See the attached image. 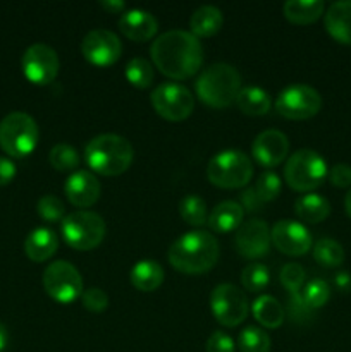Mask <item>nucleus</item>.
Listing matches in <instances>:
<instances>
[{
	"mask_svg": "<svg viewBox=\"0 0 351 352\" xmlns=\"http://www.w3.org/2000/svg\"><path fill=\"white\" fill-rule=\"evenodd\" d=\"M151 62L167 78L184 81L202 69L203 47L189 31L171 30L151 43Z\"/></svg>",
	"mask_w": 351,
	"mask_h": 352,
	"instance_id": "obj_1",
	"label": "nucleus"
},
{
	"mask_svg": "<svg viewBox=\"0 0 351 352\" xmlns=\"http://www.w3.org/2000/svg\"><path fill=\"white\" fill-rule=\"evenodd\" d=\"M219 243L206 230L182 234L169 248V263L184 275L206 274L219 260Z\"/></svg>",
	"mask_w": 351,
	"mask_h": 352,
	"instance_id": "obj_2",
	"label": "nucleus"
},
{
	"mask_svg": "<svg viewBox=\"0 0 351 352\" xmlns=\"http://www.w3.org/2000/svg\"><path fill=\"white\" fill-rule=\"evenodd\" d=\"M133 144L119 134H98L85 148V160L88 167L107 177L124 174L133 164Z\"/></svg>",
	"mask_w": 351,
	"mask_h": 352,
	"instance_id": "obj_3",
	"label": "nucleus"
},
{
	"mask_svg": "<svg viewBox=\"0 0 351 352\" xmlns=\"http://www.w3.org/2000/svg\"><path fill=\"white\" fill-rule=\"evenodd\" d=\"M195 91L206 107L224 110L236 103L241 91V76L233 65L212 64L196 79Z\"/></svg>",
	"mask_w": 351,
	"mask_h": 352,
	"instance_id": "obj_4",
	"label": "nucleus"
},
{
	"mask_svg": "<svg viewBox=\"0 0 351 352\" xmlns=\"http://www.w3.org/2000/svg\"><path fill=\"white\" fill-rule=\"evenodd\" d=\"M62 239L76 251H92L105 239V220L89 210L67 213L61 223Z\"/></svg>",
	"mask_w": 351,
	"mask_h": 352,
	"instance_id": "obj_5",
	"label": "nucleus"
},
{
	"mask_svg": "<svg viewBox=\"0 0 351 352\" xmlns=\"http://www.w3.org/2000/svg\"><path fill=\"white\" fill-rule=\"evenodd\" d=\"M327 164L320 153L315 150L295 151L286 160L284 179L286 184L298 192H312L323 184L327 179Z\"/></svg>",
	"mask_w": 351,
	"mask_h": 352,
	"instance_id": "obj_6",
	"label": "nucleus"
},
{
	"mask_svg": "<svg viewBox=\"0 0 351 352\" xmlns=\"http://www.w3.org/2000/svg\"><path fill=\"white\" fill-rule=\"evenodd\" d=\"M206 177L220 189L244 188L253 177V164L241 150H222L206 165Z\"/></svg>",
	"mask_w": 351,
	"mask_h": 352,
	"instance_id": "obj_7",
	"label": "nucleus"
},
{
	"mask_svg": "<svg viewBox=\"0 0 351 352\" xmlns=\"http://www.w3.org/2000/svg\"><path fill=\"white\" fill-rule=\"evenodd\" d=\"M40 140L38 124L24 112H10L0 120V148L12 158H24L34 151Z\"/></svg>",
	"mask_w": 351,
	"mask_h": 352,
	"instance_id": "obj_8",
	"label": "nucleus"
},
{
	"mask_svg": "<svg viewBox=\"0 0 351 352\" xmlns=\"http://www.w3.org/2000/svg\"><path fill=\"white\" fill-rule=\"evenodd\" d=\"M45 292L58 305H71L83 294V278L69 261H52L43 272Z\"/></svg>",
	"mask_w": 351,
	"mask_h": 352,
	"instance_id": "obj_9",
	"label": "nucleus"
},
{
	"mask_svg": "<svg viewBox=\"0 0 351 352\" xmlns=\"http://www.w3.org/2000/svg\"><path fill=\"white\" fill-rule=\"evenodd\" d=\"M151 107L165 120L181 122L191 116L195 109V98L186 86L176 81L158 85L150 95Z\"/></svg>",
	"mask_w": 351,
	"mask_h": 352,
	"instance_id": "obj_10",
	"label": "nucleus"
},
{
	"mask_svg": "<svg viewBox=\"0 0 351 352\" xmlns=\"http://www.w3.org/2000/svg\"><path fill=\"white\" fill-rule=\"evenodd\" d=\"M322 109V96L308 85H291L279 93L275 110L279 116L291 120H306L315 117Z\"/></svg>",
	"mask_w": 351,
	"mask_h": 352,
	"instance_id": "obj_11",
	"label": "nucleus"
},
{
	"mask_svg": "<svg viewBox=\"0 0 351 352\" xmlns=\"http://www.w3.org/2000/svg\"><path fill=\"white\" fill-rule=\"evenodd\" d=\"M210 309L222 327H237L248 315L246 294L233 284H219L210 294Z\"/></svg>",
	"mask_w": 351,
	"mask_h": 352,
	"instance_id": "obj_12",
	"label": "nucleus"
},
{
	"mask_svg": "<svg viewBox=\"0 0 351 352\" xmlns=\"http://www.w3.org/2000/svg\"><path fill=\"white\" fill-rule=\"evenodd\" d=\"M23 74L36 86H47L55 81L61 69L57 52L45 43H34L23 54Z\"/></svg>",
	"mask_w": 351,
	"mask_h": 352,
	"instance_id": "obj_13",
	"label": "nucleus"
},
{
	"mask_svg": "<svg viewBox=\"0 0 351 352\" xmlns=\"http://www.w3.org/2000/svg\"><path fill=\"white\" fill-rule=\"evenodd\" d=\"M81 54L89 64L107 67L119 60L123 43L119 36L109 30H92L81 41Z\"/></svg>",
	"mask_w": 351,
	"mask_h": 352,
	"instance_id": "obj_14",
	"label": "nucleus"
},
{
	"mask_svg": "<svg viewBox=\"0 0 351 352\" xmlns=\"http://www.w3.org/2000/svg\"><path fill=\"white\" fill-rule=\"evenodd\" d=\"M275 250L288 256H303L312 250V236L303 223L296 220H277L270 229Z\"/></svg>",
	"mask_w": 351,
	"mask_h": 352,
	"instance_id": "obj_15",
	"label": "nucleus"
},
{
	"mask_svg": "<svg viewBox=\"0 0 351 352\" xmlns=\"http://www.w3.org/2000/svg\"><path fill=\"white\" fill-rule=\"evenodd\" d=\"M270 227L264 220H248L236 230L234 244L241 256L248 260H257V258L265 256L270 250Z\"/></svg>",
	"mask_w": 351,
	"mask_h": 352,
	"instance_id": "obj_16",
	"label": "nucleus"
},
{
	"mask_svg": "<svg viewBox=\"0 0 351 352\" xmlns=\"http://www.w3.org/2000/svg\"><path fill=\"white\" fill-rule=\"evenodd\" d=\"M251 153L262 167H277L286 160L289 153L288 136L277 129L264 131L255 138L253 144H251Z\"/></svg>",
	"mask_w": 351,
	"mask_h": 352,
	"instance_id": "obj_17",
	"label": "nucleus"
},
{
	"mask_svg": "<svg viewBox=\"0 0 351 352\" xmlns=\"http://www.w3.org/2000/svg\"><path fill=\"white\" fill-rule=\"evenodd\" d=\"M64 192L67 201L79 210L95 205L102 192L98 179L88 170H76L65 179Z\"/></svg>",
	"mask_w": 351,
	"mask_h": 352,
	"instance_id": "obj_18",
	"label": "nucleus"
},
{
	"mask_svg": "<svg viewBox=\"0 0 351 352\" xmlns=\"http://www.w3.org/2000/svg\"><path fill=\"white\" fill-rule=\"evenodd\" d=\"M119 30L127 40L138 41H150L157 34L158 23L153 14L143 9H131L124 10L119 17Z\"/></svg>",
	"mask_w": 351,
	"mask_h": 352,
	"instance_id": "obj_19",
	"label": "nucleus"
},
{
	"mask_svg": "<svg viewBox=\"0 0 351 352\" xmlns=\"http://www.w3.org/2000/svg\"><path fill=\"white\" fill-rule=\"evenodd\" d=\"M326 31L343 45H351V0H339L323 14Z\"/></svg>",
	"mask_w": 351,
	"mask_h": 352,
	"instance_id": "obj_20",
	"label": "nucleus"
},
{
	"mask_svg": "<svg viewBox=\"0 0 351 352\" xmlns=\"http://www.w3.org/2000/svg\"><path fill=\"white\" fill-rule=\"evenodd\" d=\"M57 234L54 230L47 229V227L33 229L28 234L26 241H24V253L34 263H43V261L50 260L57 253Z\"/></svg>",
	"mask_w": 351,
	"mask_h": 352,
	"instance_id": "obj_21",
	"label": "nucleus"
},
{
	"mask_svg": "<svg viewBox=\"0 0 351 352\" xmlns=\"http://www.w3.org/2000/svg\"><path fill=\"white\" fill-rule=\"evenodd\" d=\"M243 217H244V208L237 201H227L219 203L215 208L210 212L209 220L206 223L210 226V229L217 234H229L234 230L240 229L243 226Z\"/></svg>",
	"mask_w": 351,
	"mask_h": 352,
	"instance_id": "obj_22",
	"label": "nucleus"
},
{
	"mask_svg": "<svg viewBox=\"0 0 351 352\" xmlns=\"http://www.w3.org/2000/svg\"><path fill=\"white\" fill-rule=\"evenodd\" d=\"M164 268L155 260H141L131 268V284L141 292H153L164 282Z\"/></svg>",
	"mask_w": 351,
	"mask_h": 352,
	"instance_id": "obj_23",
	"label": "nucleus"
},
{
	"mask_svg": "<svg viewBox=\"0 0 351 352\" xmlns=\"http://www.w3.org/2000/svg\"><path fill=\"white\" fill-rule=\"evenodd\" d=\"M224 17L220 9L213 6H202L189 17V33L196 38L213 36L220 31Z\"/></svg>",
	"mask_w": 351,
	"mask_h": 352,
	"instance_id": "obj_24",
	"label": "nucleus"
},
{
	"mask_svg": "<svg viewBox=\"0 0 351 352\" xmlns=\"http://www.w3.org/2000/svg\"><path fill=\"white\" fill-rule=\"evenodd\" d=\"M251 313H253L255 320L264 329L268 330L279 329L286 318L284 308H282L281 302L268 294H262L255 299L253 305H251Z\"/></svg>",
	"mask_w": 351,
	"mask_h": 352,
	"instance_id": "obj_25",
	"label": "nucleus"
},
{
	"mask_svg": "<svg viewBox=\"0 0 351 352\" xmlns=\"http://www.w3.org/2000/svg\"><path fill=\"white\" fill-rule=\"evenodd\" d=\"M326 10L322 0H289L282 6V14L292 24L306 26L319 19Z\"/></svg>",
	"mask_w": 351,
	"mask_h": 352,
	"instance_id": "obj_26",
	"label": "nucleus"
},
{
	"mask_svg": "<svg viewBox=\"0 0 351 352\" xmlns=\"http://www.w3.org/2000/svg\"><path fill=\"white\" fill-rule=\"evenodd\" d=\"M295 213L299 220L308 223H320L330 215V203L323 196L306 192L295 203Z\"/></svg>",
	"mask_w": 351,
	"mask_h": 352,
	"instance_id": "obj_27",
	"label": "nucleus"
},
{
	"mask_svg": "<svg viewBox=\"0 0 351 352\" xmlns=\"http://www.w3.org/2000/svg\"><path fill=\"white\" fill-rule=\"evenodd\" d=\"M236 105L244 116L262 117L268 113L272 102L265 89L258 88V86H244L237 95Z\"/></svg>",
	"mask_w": 351,
	"mask_h": 352,
	"instance_id": "obj_28",
	"label": "nucleus"
},
{
	"mask_svg": "<svg viewBox=\"0 0 351 352\" xmlns=\"http://www.w3.org/2000/svg\"><path fill=\"white\" fill-rule=\"evenodd\" d=\"M313 258H315L317 263L323 265V267L336 268L343 265L344 250L337 241L323 237L313 244Z\"/></svg>",
	"mask_w": 351,
	"mask_h": 352,
	"instance_id": "obj_29",
	"label": "nucleus"
},
{
	"mask_svg": "<svg viewBox=\"0 0 351 352\" xmlns=\"http://www.w3.org/2000/svg\"><path fill=\"white\" fill-rule=\"evenodd\" d=\"M127 82L138 89H147L153 82V67L143 57L131 58L124 69Z\"/></svg>",
	"mask_w": 351,
	"mask_h": 352,
	"instance_id": "obj_30",
	"label": "nucleus"
},
{
	"mask_svg": "<svg viewBox=\"0 0 351 352\" xmlns=\"http://www.w3.org/2000/svg\"><path fill=\"white\" fill-rule=\"evenodd\" d=\"M48 162H50L52 167L58 172H76V168L79 167V158L78 150L71 144L65 143H58L55 144L54 148L48 153Z\"/></svg>",
	"mask_w": 351,
	"mask_h": 352,
	"instance_id": "obj_31",
	"label": "nucleus"
},
{
	"mask_svg": "<svg viewBox=\"0 0 351 352\" xmlns=\"http://www.w3.org/2000/svg\"><path fill=\"white\" fill-rule=\"evenodd\" d=\"M179 213H181L182 220L193 227L205 226L209 215H206V205L203 198L196 195H188L181 199L179 203Z\"/></svg>",
	"mask_w": 351,
	"mask_h": 352,
	"instance_id": "obj_32",
	"label": "nucleus"
},
{
	"mask_svg": "<svg viewBox=\"0 0 351 352\" xmlns=\"http://www.w3.org/2000/svg\"><path fill=\"white\" fill-rule=\"evenodd\" d=\"M241 284L248 292H262L268 287L270 284V272L264 263H253L246 265L241 272Z\"/></svg>",
	"mask_w": 351,
	"mask_h": 352,
	"instance_id": "obj_33",
	"label": "nucleus"
},
{
	"mask_svg": "<svg viewBox=\"0 0 351 352\" xmlns=\"http://www.w3.org/2000/svg\"><path fill=\"white\" fill-rule=\"evenodd\" d=\"M299 298L305 302L306 308L312 311V309H319L327 305V301L330 298V289L326 280H322V278H313V280L306 282L303 285L301 292H299Z\"/></svg>",
	"mask_w": 351,
	"mask_h": 352,
	"instance_id": "obj_34",
	"label": "nucleus"
},
{
	"mask_svg": "<svg viewBox=\"0 0 351 352\" xmlns=\"http://www.w3.org/2000/svg\"><path fill=\"white\" fill-rule=\"evenodd\" d=\"M270 337L258 327H246L241 330L237 347L241 352H270Z\"/></svg>",
	"mask_w": 351,
	"mask_h": 352,
	"instance_id": "obj_35",
	"label": "nucleus"
},
{
	"mask_svg": "<svg viewBox=\"0 0 351 352\" xmlns=\"http://www.w3.org/2000/svg\"><path fill=\"white\" fill-rule=\"evenodd\" d=\"M281 189L282 181L279 179V175L272 170L264 172L253 186L255 196H257L258 201H260L262 205L268 201H274V199L281 195Z\"/></svg>",
	"mask_w": 351,
	"mask_h": 352,
	"instance_id": "obj_36",
	"label": "nucleus"
},
{
	"mask_svg": "<svg viewBox=\"0 0 351 352\" xmlns=\"http://www.w3.org/2000/svg\"><path fill=\"white\" fill-rule=\"evenodd\" d=\"M36 212L45 222H62L65 217V206L61 198L54 195H45L38 199Z\"/></svg>",
	"mask_w": 351,
	"mask_h": 352,
	"instance_id": "obj_37",
	"label": "nucleus"
},
{
	"mask_svg": "<svg viewBox=\"0 0 351 352\" xmlns=\"http://www.w3.org/2000/svg\"><path fill=\"white\" fill-rule=\"evenodd\" d=\"M279 278H281L282 287L289 294H299L303 289V284H305V270H303V267L299 263H288L282 267Z\"/></svg>",
	"mask_w": 351,
	"mask_h": 352,
	"instance_id": "obj_38",
	"label": "nucleus"
},
{
	"mask_svg": "<svg viewBox=\"0 0 351 352\" xmlns=\"http://www.w3.org/2000/svg\"><path fill=\"white\" fill-rule=\"evenodd\" d=\"M81 302L88 311L102 313L109 308V296L100 287H89L86 291H83Z\"/></svg>",
	"mask_w": 351,
	"mask_h": 352,
	"instance_id": "obj_39",
	"label": "nucleus"
},
{
	"mask_svg": "<svg viewBox=\"0 0 351 352\" xmlns=\"http://www.w3.org/2000/svg\"><path fill=\"white\" fill-rule=\"evenodd\" d=\"M206 352H234L236 344L226 332H213L206 340Z\"/></svg>",
	"mask_w": 351,
	"mask_h": 352,
	"instance_id": "obj_40",
	"label": "nucleus"
},
{
	"mask_svg": "<svg viewBox=\"0 0 351 352\" xmlns=\"http://www.w3.org/2000/svg\"><path fill=\"white\" fill-rule=\"evenodd\" d=\"M330 184L336 188H348L351 186V165L348 164H336L329 170Z\"/></svg>",
	"mask_w": 351,
	"mask_h": 352,
	"instance_id": "obj_41",
	"label": "nucleus"
},
{
	"mask_svg": "<svg viewBox=\"0 0 351 352\" xmlns=\"http://www.w3.org/2000/svg\"><path fill=\"white\" fill-rule=\"evenodd\" d=\"M16 174L17 168L14 165V162L9 160V158L0 157V188L10 184L14 181V177H16Z\"/></svg>",
	"mask_w": 351,
	"mask_h": 352,
	"instance_id": "obj_42",
	"label": "nucleus"
},
{
	"mask_svg": "<svg viewBox=\"0 0 351 352\" xmlns=\"http://www.w3.org/2000/svg\"><path fill=\"white\" fill-rule=\"evenodd\" d=\"M334 285L337 291L341 292H350L351 291V274L350 272H339L334 277Z\"/></svg>",
	"mask_w": 351,
	"mask_h": 352,
	"instance_id": "obj_43",
	"label": "nucleus"
},
{
	"mask_svg": "<svg viewBox=\"0 0 351 352\" xmlns=\"http://www.w3.org/2000/svg\"><path fill=\"white\" fill-rule=\"evenodd\" d=\"M100 6H102L107 12H112V14H120L124 12V9H126L124 2H120V0H102Z\"/></svg>",
	"mask_w": 351,
	"mask_h": 352,
	"instance_id": "obj_44",
	"label": "nucleus"
},
{
	"mask_svg": "<svg viewBox=\"0 0 351 352\" xmlns=\"http://www.w3.org/2000/svg\"><path fill=\"white\" fill-rule=\"evenodd\" d=\"M7 344H9V333H7V329L3 323H0V352L6 351Z\"/></svg>",
	"mask_w": 351,
	"mask_h": 352,
	"instance_id": "obj_45",
	"label": "nucleus"
},
{
	"mask_svg": "<svg viewBox=\"0 0 351 352\" xmlns=\"http://www.w3.org/2000/svg\"><path fill=\"white\" fill-rule=\"evenodd\" d=\"M344 210H346L348 217L351 219V189L346 192V198H344Z\"/></svg>",
	"mask_w": 351,
	"mask_h": 352,
	"instance_id": "obj_46",
	"label": "nucleus"
}]
</instances>
